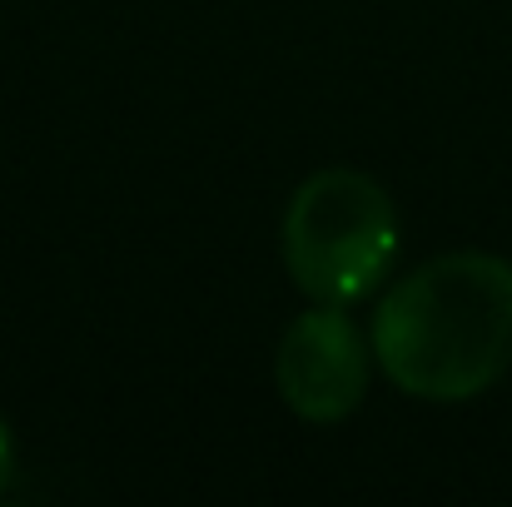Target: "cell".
Returning a JSON list of instances; mask_svg holds the SVG:
<instances>
[{
  "label": "cell",
  "instance_id": "6da1fadb",
  "mask_svg": "<svg viewBox=\"0 0 512 507\" xmlns=\"http://www.w3.org/2000/svg\"><path fill=\"white\" fill-rule=\"evenodd\" d=\"M373 358L428 403L488 393L512 368V259L463 249L403 274L373 309Z\"/></svg>",
  "mask_w": 512,
  "mask_h": 507
},
{
  "label": "cell",
  "instance_id": "7a4b0ae2",
  "mask_svg": "<svg viewBox=\"0 0 512 507\" xmlns=\"http://www.w3.org/2000/svg\"><path fill=\"white\" fill-rule=\"evenodd\" d=\"M284 264L314 304L368 299L398 254V209L363 169L309 174L284 209Z\"/></svg>",
  "mask_w": 512,
  "mask_h": 507
},
{
  "label": "cell",
  "instance_id": "3957f363",
  "mask_svg": "<svg viewBox=\"0 0 512 507\" xmlns=\"http://www.w3.org/2000/svg\"><path fill=\"white\" fill-rule=\"evenodd\" d=\"M368 358L373 343L348 319V304L304 309L274 353L279 398L304 423H343L368 393Z\"/></svg>",
  "mask_w": 512,
  "mask_h": 507
},
{
  "label": "cell",
  "instance_id": "277c9868",
  "mask_svg": "<svg viewBox=\"0 0 512 507\" xmlns=\"http://www.w3.org/2000/svg\"><path fill=\"white\" fill-rule=\"evenodd\" d=\"M10 473H15V438H10V428L0 418V493L10 488Z\"/></svg>",
  "mask_w": 512,
  "mask_h": 507
}]
</instances>
